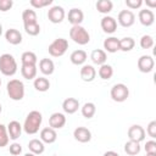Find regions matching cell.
Masks as SVG:
<instances>
[{"instance_id": "28", "label": "cell", "mask_w": 156, "mask_h": 156, "mask_svg": "<svg viewBox=\"0 0 156 156\" xmlns=\"http://www.w3.org/2000/svg\"><path fill=\"white\" fill-rule=\"evenodd\" d=\"M33 84H34L35 90L41 91V93L48 91L49 88H50V82H49V79L45 78V77H38V78H35Z\"/></svg>"}, {"instance_id": "41", "label": "cell", "mask_w": 156, "mask_h": 156, "mask_svg": "<svg viewBox=\"0 0 156 156\" xmlns=\"http://www.w3.org/2000/svg\"><path fill=\"white\" fill-rule=\"evenodd\" d=\"M146 133H147L152 139L156 138V121H151V122L147 124Z\"/></svg>"}, {"instance_id": "48", "label": "cell", "mask_w": 156, "mask_h": 156, "mask_svg": "<svg viewBox=\"0 0 156 156\" xmlns=\"http://www.w3.org/2000/svg\"><path fill=\"white\" fill-rule=\"evenodd\" d=\"M146 156H156V154H146Z\"/></svg>"}, {"instance_id": "36", "label": "cell", "mask_w": 156, "mask_h": 156, "mask_svg": "<svg viewBox=\"0 0 156 156\" xmlns=\"http://www.w3.org/2000/svg\"><path fill=\"white\" fill-rule=\"evenodd\" d=\"M9 134H7V128L4 124H0V147H5L9 144Z\"/></svg>"}, {"instance_id": "27", "label": "cell", "mask_w": 156, "mask_h": 156, "mask_svg": "<svg viewBox=\"0 0 156 156\" xmlns=\"http://www.w3.org/2000/svg\"><path fill=\"white\" fill-rule=\"evenodd\" d=\"M124 151L126 154L130 155V156H135L140 152V143L134 141V140H128L124 144Z\"/></svg>"}, {"instance_id": "38", "label": "cell", "mask_w": 156, "mask_h": 156, "mask_svg": "<svg viewBox=\"0 0 156 156\" xmlns=\"http://www.w3.org/2000/svg\"><path fill=\"white\" fill-rule=\"evenodd\" d=\"M52 4V0H30V5L35 9H43Z\"/></svg>"}, {"instance_id": "22", "label": "cell", "mask_w": 156, "mask_h": 156, "mask_svg": "<svg viewBox=\"0 0 156 156\" xmlns=\"http://www.w3.org/2000/svg\"><path fill=\"white\" fill-rule=\"evenodd\" d=\"M39 68L43 74L45 76H50L54 73L55 71V65H54V61L50 60V58H41L39 61Z\"/></svg>"}, {"instance_id": "13", "label": "cell", "mask_w": 156, "mask_h": 156, "mask_svg": "<svg viewBox=\"0 0 156 156\" xmlns=\"http://www.w3.org/2000/svg\"><path fill=\"white\" fill-rule=\"evenodd\" d=\"M138 18L140 21V23L145 27H150L154 24L155 22V15L151 10L149 9H144V10H140L139 11V15H138Z\"/></svg>"}, {"instance_id": "32", "label": "cell", "mask_w": 156, "mask_h": 156, "mask_svg": "<svg viewBox=\"0 0 156 156\" xmlns=\"http://www.w3.org/2000/svg\"><path fill=\"white\" fill-rule=\"evenodd\" d=\"M22 65H35L38 62V57L33 51H24L21 56Z\"/></svg>"}, {"instance_id": "47", "label": "cell", "mask_w": 156, "mask_h": 156, "mask_svg": "<svg viewBox=\"0 0 156 156\" xmlns=\"http://www.w3.org/2000/svg\"><path fill=\"white\" fill-rule=\"evenodd\" d=\"M1 34H2V24L0 23V35H1Z\"/></svg>"}, {"instance_id": "24", "label": "cell", "mask_w": 156, "mask_h": 156, "mask_svg": "<svg viewBox=\"0 0 156 156\" xmlns=\"http://www.w3.org/2000/svg\"><path fill=\"white\" fill-rule=\"evenodd\" d=\"M69 60H71V62L73 63V65H76V66H80V65H83L85 61H87V52L84 51V50H74L72 54H71V56H69Z\"/></svg>"}, {"instance_id": "15", "label": "cell", "mask_w": 156, "mask_h": 156, "mask_svg": "<svg viewBox=\"0 0 156 156\" xmlns=\"http://www.w3.org/2000/svg\"><path fill=\"white\" fill-rule=\"evenodd\" d=\"M68 22L73 26H80V23L83 22L84 20V13L80 9H77V7H73L68 11Z\"/></svg>"}, {"instance_id": "44", "label": "cell", "mask_w": 156, "mask_h": 156, "mask_svg": "<svg viewBox=\"0 0 156 156\" xmlns=\"http://www.w3.org/2000/svg\"><path fill=\"white\" fill-rule=\"evenodd\" d=\"M102 156H119L117 152H115V151H106Z\"/></svg>"}, {"instance_id": "50", "label": "cell", "mask_w": 156, "mask_h": 156, "mask_svg": "<svg viewBox=\"0 0 156 156\" xmlns=\"http://www.w3.org/2000/svg\"><path fill=\"white\" fill-rule=\"evenodd\" d=\"M0 85H1V79H0Z\"/></svg>"}, {"instance_id": "30", "label": "cell", "mask_w": 156, "mask_h": 156, "mask_svg": "<svg viewBox=\"0 0 156 156\" xmlns=\"http://www.w3.org/2000/svg\"><path fill=\"white\" fill-rule=\"evenodd\" d=\"M113 4L111 0H99L96 2V10L100 13H108L112 11Z\"/></svg>"}, {"instance_id": "40", "label": "cell", "mask_w": 156, "mask_h": 156, "mask_svg": "<svg viewBox=\"0 0 156 156\" xmlns=\"http://www.w3.org/2000/svg\"><path fill=\"white\" fill-rule=\"evenodd\" d=\"M9 150H10V154H11V155L17 156V155H20V154L22 152V146H21V144H18V143H12V144L10 145Z\"/></svg>"}, {"instance_id": "2", "label": "cell", "mask_w": 156, "mask_h": 156, "mask_svg": "<svg viewBox=\"0 0 156 156\" xmlns=\"http://www.w3.org/2000/svg\"><path fill=\"white\" fill-rule=\"evenodd\" d=\"M6 90L11 100L21 101L24 98V84L20 79H11L6 84Z\"/></svg>"}, {"instance_id": "42", "label": "cell", "mask_w": 156, "mask_h": 156, "mask_svg": "<svg viewBox=\"0 0 156 156\" xmlns=\"http://www.w3.org/2000/svg\"><path fill=\"white\" fill-rule=\"evenodd\" d=\"M12 6H13V1L12 0H0V11L1 12L9 11Z\"/></svg>"}, {"instance_id": "29", "label": "cell", "mask_w": 156, "mask_h": 156, "mask_svg": "<svg viewBox=\"0 0 156 156\" xmlns=\"http://www.w3.org/2000/svg\"><path fill=\"white\" fill-rule=\"evenodd\" d=\"M113 76V68L111 65H107V63H104L100 66L99 68V77L104 80H107L110 79L111 77Z\"/></svg>"}, {"instance_id": "37", "label": "cell", "mask_w": 156, "mask_h": 156, "mask_svg": "<svg viewBox=\"0 0 156 156\" xmlns=\"http://www.w3.org/2000/svg\"><path fill=\"white\" fill-rule=\"evenodd\" d=\"M140 46L141 49H151L154 46V38L149 34H145L140 38Z\"/></svg>"}, {"instance_id": "10", "label": "cell", "mask_w": 156, "mask_h": 156, "mask_svg": "<svg viewBox=\"0 0 156 156\" xmlns=\"http://www.w3.org/2000/svg\"><path fill=\"white\" fill-rule=\"evenodd\" d=\"M128 138H129V140H134V141H138V143L143 141L145 139L144 128L139 124H133L128 129Z\"/></svg>"}, {"instance_id": "20", "label": "cell", "mask_w": 156, "mask_h": 156, "mask_svg": "<svg viewBox=\"0 0 156 156\" xmlns=\"http://www.w3.org/2000/svg\"><path fill=\"white\" fill-rule=\"evenodd\" d=\"M96 77V69L91 65H84L80 68V78L84 82H93Z\"/></svg>"}, {"instance_id": "23", "label": "cell", "mask_w": 156, "mask_h": 156, "mask_svg": "<svg viewBox=\"0 0 156 156\" xmlns=\"http://www.w3.org/2000/svg\"><path fill=\"white\" fill-rule=\"evenodd\" d=\"M90 58H91V61H93L95 65L101 66V65L106 63L107 56H106L105 50H101V49H95V50H93V51H91V54H90Z\"/></svg>"}, {"instance_id": "33", "label": "cell", "mask_w": 156, "mask_h": 156, "mask_svg": "<svg viewBox=\"0 0 156 156\" xmlns=\"http://www.w3.org/2000/svg\"><path fill=\"white\" fill-rule=\"evenodd\" d=\"M135 46V41L133 38L130 37H124L122 39H119V50L122 51H130L132 49H134Z\"/></svg>"}, {"instance_id": "26", "label": "cell", "mask_w": 156, "mask_h": 156, "mask_svg": "<svg viewBox=\"0 0 156 156\" xmlns=\"http://www.w3.org/2000/svg\"><path fill=\"white\" fill-rule=\"evenodd\" d=\"M28 149L30 152H33L34 155H40L44 152L45 150V146H44V143L39 139H32L29 143H28Z\"/></svg>"}, {"instance_id": "16", "label": "cell", "mask_w": 156, "mask_h": 156, "mask_svg": "<svg viewBox=\"0 0 156 156\" xmlns=\"http://www.w3.org/2000/svg\"><path fill=\"white\" fill-rule=\"evenodd\" d=\"M7 134H9V138L12 139V140H16L21 136V133H22V126L18 121H11L9 124H7Z\"/></svg>"}, {"instance_id": "1", "label": "cell", "mask_w": 156, "mask_h": 156, "mask_svg": "<svg viewBox=\"0 0 156 156\" xmlns=\"http://www.w3.org/2000/svg\"><path fill=\"white\" fill-rule=\"evenodd\" d=\"M43 122V116L39 111H30L23 123V129L27 134H35L39 132V128Z\"/></svg>"}, {"instance_id": "7", "label": "cell", "mask_w": 156, "mask_h": 156, "mask_svg": "<svg viewBox=\"0 0 156 156\" xmlns=\"http://www.w3.org/2000/svg\"><path fill=\"white\" fill-rule=\"evenodd\" d=\"M48 18L51 23H61L65 18V10L62 6H58V5H55L49 9L48 11Z\"/></svg>"}, {"instance_id": "6", "label": "cell", "mask_w": 156, "mask_h": 156, "mask_svg": "<svg viewBox=\"0 0 156 156\" xmlns=\"http://www.w3.org/2000/svg\"><path fill=\"white\" fill-rule=\"evenodd\" d=\"M111 99L116 102H123L129 96V89L123 83H117L111 88Z\"/></svg>"}, {"instance_id": "19", "label": "cell", "mask_w": 156, "mask_h": 156, "mask_svg": "<svg viewBox=\"0 0 156 156\" xmlns=\"http://www.w3.org/2000/svg\"><path fill=\"white\" fill-rule=\"evenodd\" d=\"M5 39L7 40V43H10L12 45H18L22 43V34L20 33V30H17L15 28H10L5 33Z\"/></svg>"}, {"instance_id": "12", "label": "cell", "mask_w": 156, "mask_h": 156, "mask_svg": "<svg viewBox=\"0 0 156 156\" xmlns=\"http://www.w3.org/2000/svg\"><path fill=\"white\" fill-rule=\"evenodd\" d=\"M66 124V116L61 112H54L49 118V126L52 129H61Z\"/></svg>"}, {"instance_id": "14", "label": "cell", "mask_w": 156, "mask_h": 156, "mask_svg": "<svg viewBox=\"0 0 156 156\" xmlns=\"http://www.w3.org/2000/svg\"><path fill=\"white\" fill-rule=\"evenodd\" d=\"M73 136L79 143H88L91 139V132L85 127H77L73 132Z\"/></svg>"}, {"instance_id": "18", "label": "cell", "mask_w": 156, "mask_h": 156, "mask_svg": "<svg viewBox=\"0 0 156 156\" xmlns=\"http://www.w3.org/2000/svg\"><path fill=\"white\" fill-rule=\"evenodd\" d=\"M62 108H63V111L66 113L72 115V113H74V112L78 111V108H79V101L76 98H67L62 102Z\"/></svg>"}, {"instance_id": "31", "label": "cell", "mask_w": 156, "mask_h": 156, "mask_svg": "<svg viewBox=\"0 0 156 156\" xmlns=\"http://www.w3.org/2000/svg\"><path fill=\"white\" fill-rule=\"evenodd\" d=\"M22 20H23V26L24 24H29V23H35L37 21V13L34 10L30 9H26L22 12Z\"/></svg>"}, {"instance_id": "43", "label": "cell", "mask_w": 156, "mask_h": 156, "mask_svg": "<svg viewBox=\"0 0 156 156\" xmlns=\"http://www.w3.org/2000/svg\"><path fill=\"white\" fill-rule=\"evenodd\" d=\"M126 5L127 7L134 10V9H139L143 5V0H126Z\"/></svg>"}, {"instance_id": "39", "label": "cell", "mask_w": 156, "mask_h": 156, "mask_svg": "<svg viewBox=\"0 0 156 156\" xmlns=\"http://www.w3.org/2000/svg\"><path fill=\"white\" fill-rule=\"evenodd\" d=\"M144 149H145L146 154H156V141H155V140H149V141H146Z\"/></svg>"}, {"instance_id": "9", "label": "cell", "mask_w": 156, "mask_h": 156, "mask_svg": "<svg viewBox=\"0 0 156 156\" xmlns=\"http://www.w3.org/2000/svg\"><path fill=\"white\" fill-rule=\"evenodd\" d=\"M135 22V15L130 11V10H122L119 13H118V23L124 27V28H128V27H132Z\"/></svg>"}, {"instance_id": "11", "label": "cell", "mask_w": 156, "mask_h": 156, "mask_svg": "<svg viewBox=\"0 0 156 156\" xmlns=\"http://www.w3.org/2000/svg\"><path fill=\"white\" fill-rule=\"evenodd\" d=\"M100 26H101V28H102V30L105 33L112 34L117 29V21L113 17H111V16H105V17L101 18Z\"/></svg>"}, {"instance_id": "3", "label": "cell", "mask_w": 156, "mask_h": 156, "mask_svg": "<svg viewBox=\"0 0 156 156\" xmlns=\"http://www.w3.org/2000/svg\"><path fill=\"white\" fill-rule=\"evenodd\" d=\"M0 72L7 77L17 72V62L11 54H2L0 56Z\"/></svg>"}, {"instance_id": "35", "label": "cell", "mask_w": 156, "mask_h": 156, "mask_svg": "<svg viewBox=\"0 0 156 156\" xmlns=\"http://www.w3.org/2000/svg\"><path fill=\"white\" fill-rule=\"evenodd\" d=\"M24 30L27 34L32 35V37H35L40 33V26L38 22L35 23H29V24H24Z\"/></svg>"}, {"instance_id": "49", "label": "cell", "mask_w": 156, "mask_h": 156, "mask_svg": "<svg viewBox=\"0 0 156 156\" xmlns=\"http://www.w3.org/2000/svg\"><path fill=\"white\" fill-rule=\"evenodd\" d=\"M1 110H2V108H1V105H0V113H1Z\"/></svg>"}, {"instance_id": "8", "label": "cell", "mask_w": 156, "mask_h": 156, "mask_svg": "<svg viewBox=\"0 0 156 156\" xmlns=\"http://www.w3.org/2000/svg\"><path fill=\"white\" fill-rule=\"evenodd\" d=\"M154 66H155V61L150 55H143L138 58V68L143 73L151 72L154 69Z\"/></svg>"}, {"instance_id": "5", "label": "cell", "mask_w": 156, "mask_h": 156, "mask_svg": "<svg viewBox=\"0 0 156 156\" xmlns=\"http://www.w3.org/2000/svg\"><path fill=\"white\" fill-rule=\"evenodd\" d=\"M68 49V41L65 38H57L55 39L48 48L49 54L54 57H61L65 55V52Z\"/></svg>"}, {"instance_id": "45", "label": "cell", "mask_w": 156, "mask_h": 156, "mask_svg": "<svg viewBox=\"0 0 156 156\" xmlns=\"http://www.w3.org/2000/svg\"><path fill=\"white\" fill-rule=\"evenodd\" d=\"M146 5H147V6H150V7H155V6H156V0H154V1L146 0Z\"/></svg>"}, {"instance_id": "34", "label": "cell", "mask_w": 156, "mask_h": 156, "mask_svg": "<svg viewBox=\"0 0 156 156\" xmlns=\"http://www.w3.org/2000/svg\"><path fill=\"white\" fill-rule=\"evenodd\" d=\"M95 112H96V107H95V104H93V102H85L82 106V115H83V117H85L88 119L94 117Z\"/></svg>"}, {"instance_id": "25", "label": "cell", "mask_w": 156, "mask_h": 156, "mask_svg": "<svg viewBox=\"0 0 156 156\" xmlns=\"http://www.w3.org/2000/svg\"><path fill=\"white\" fill-rule=\"evenodd\" d=\"M21 73L23 78L30 80L37 77V66L35 65H22L21 67Z\"/></svg>"}, {"instance_id": "17", "label": "cell", "mask_w": 156, "mask_h": 156, "mask_svg": "<svg viewBox=\"0 0 156 156\" xmlns=\"http://www.w3.org/2000/svg\"><path fill=\"white\" fill-rule=\"evenodd\" d=\"M57 139V134H56V130L50 128V127H46V128H43L40 130V140L43 143H46V144H52L55 143Z\"/></svg>"}, {"instance_id": "21", "label": "cell", "mask_w": 156, "mask_h": 156, "mask_svg": "<svg viewBox=\"0 0 156 156\" xmlns=\"http://www.w3.org/2000/svg\"><path fill=\"white\" fill-rule=\"evenodd\" d=\"M104 49L111 54L117 52L119 50V39H117L116 37H108L104 40Z\"/></svg>"}, {"instance_id": "4", "label": "cell", "mask_w": 156, "mask_h": 156, "mask_svg": "<svg viewBox=\"0 0 156 156\" xmlns=\"http://www.w3.org/2000/svg\"><path fill=\"white\" fill-rule=\"evenodd\" d=\"M69 38L78 45H85L90 41L88 30L82 26H72V28L69 29Z\"/></svg>"}, {"instance_id": "46", "label": "cell", "mask_w": 156, "mask_h": 156, "mask_svg": "<svg viewBox=\"0 0 156 156\" xmlns=\"http://www.w3.org/2000/svg\"><path fill=\"white\" fill-rule=\"evenodd\" d=\"M24 156H37V155H34L33 152H30V151H29V152H27V154H24Z\"/></svg>"}]
</instances>
